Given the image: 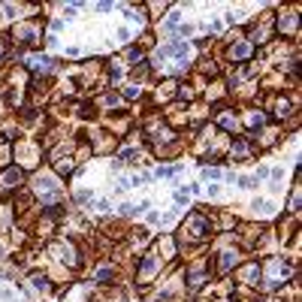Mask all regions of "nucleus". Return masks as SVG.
<instances>
[{"mask_svg":"<svg viewBox=\"0 0 302 302\" xmlns=\"http://www.w3.org/2000/svg\"><path fill=\"white\" fill-rule=\"evenodd\" d=\"M248 54H251V46H245V43H239V46L233 43L230 46V58H239L242 61V58H248Z\"/></svg>","mask_w":302,"mask_h":302,"instance_id":"0eeeda50","label":"nucleus"},{"mask_svg":"<svg viewBox=\"0 0 302 302\" xmlns=\"http://www.w3.org/2000/svg\"><path fill=\"white\" fill-rule=\"evenodd\" d=\"M157 266H160V260L157 257H145V263H142V269H139V278L145 281V278H151L157 272Z\"/></svg>","mask_w":302,"mask_h":302,"instance_id":"7ed1b4c3","label":"nucleus"},{"mask_svg":"<svg viewBox=\"0 0 302 302\" xmlns=\"http://www.w3.org/2000/svg\"><path fill=\"white\" fill-rule=\"evenodd\" d=\"M27 284H31L34 293H49V281L43 275H31V278H27Z\"/></svg>","mask_w":302,"mask_h":302,"instance_id":"39448f33","label":"nucleus"},{"mask_svg":"<svg viewBox=\"0 0 302 302\" xmlns=\"http://www.w3.org/2000/svg\"><path fill=\"white\" fill-rule=\"evenodd\" d=\"M218 124H221V127H227V130H233V127H236V112H230V109H224V112L218 115Z\"/></svg>","mask_w":302,"mask_h":302,"instance_id":"423d86ee","label":"nucleus"},{"mask_svg":"<svg viewBox=\"0 0 302 302\" xmlns=\"http://www.w3.org/2000/svg\"><path fill=\"white\" fill-rule=\"evenodd\" d=\"M248 124H251V127H257V124L263 127V124H266V115H263V112H248Z\"/></svg>","mask_w":302,"mask_h":302,"instance_id":"9b49d317","label":"nucleus"},{"mask_svg":"<svg viewBox=\"0 0 302 302\" xmlns=\"http://www.w3.org/2000/svg\"><path fill=\"white\" fill-rule=\"evenodd\" d=\"M12 36L24 46H39V24L36 21H21V24H16Z\"/></svg>","mask_w":302,"mask_h":302,"instance_id":"f257e3e1","label":"nucleus"},{"mask_svg":"<svg viewBox=\"0 0 302 302\" xmlns=\"http://www.w3.org/2000/svg\"><path fill=\"white\" fill-rule=\"evenodd\" d=\"M287 112H290V103H287V100H275V118H287Z\"/></svg>","mask_w":302,"mask_h":302,"instance_id":"1a4fd4ad","label":"nucleus"},{"mask_svg":"<svg viewBox=\"0 0 302 302\" xmlns=\"http://www.w3.org/2000/svg\"><path fill=\"white\" fill-rule=\"evenodd\" d=\"M34 185H36V194H39V197H46V200H54V197H58V182H54L51 175H46V178L39 175Z\"/></svg>","mask_w":302,"mask_h":302,"instance_id":"f03ea898","label":"nucleus"},{"mask_svg":"<svg viewBox=\"0 0 302 302\" xmlns=\"http://www.w3.org/2000/svg\"><path fill=\"white\" fill-rule=\"evenodd\" d=\"M0 182H3V185H18L21 182V169H3Z\"/></svg>","mask_w":302,"mask_h":302,"instance_id":"6e6552de","label":"nucleus"},{"mask_svg":"<svg viewBox=\"0 0 302 302\" xmlns=\"http://www.w3.org/2000/svg\"><path fill=\"white\" fill-rule=\"evenodd\" d=\"M296 27H299L296 16H284V12H281V18H278V31H281V34H293Z\"/></svg>","mask_w":302,"mask_h":302,"instance_id":"20e7f679","label":"nucleus"},{"mask_svg":"<svg viewBox=\"0 0 302 302\" xmlns=\"http://www.w3.org/2000/svg\"><path fill=\"white\" fill-rule=\"evenodd\" d=\"M76 169V160H70V157H64V160H58V172H67L70 175Z\"/></svg>","mask_w":302,"mask_h":302,"instance_id":"9d476101","label":"nucleus"}]
</instances>
